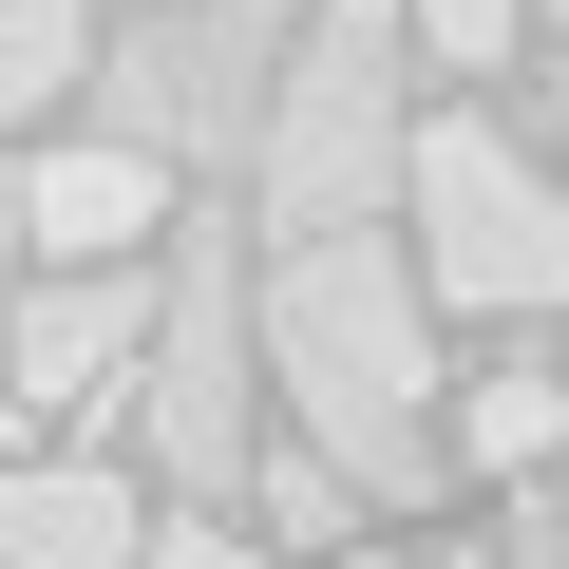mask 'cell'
<instances>
[{
  "mask_svg": "<svg viewBox=\"0 0 569 569\" xmlns=\"http://www.w3.org/2000/svg\"><path fill=\"white\" fill-rule=\"evenodd\" d=\"M152 550V493L114 456H20L0 475V569H133Z\"/></svg>",
  "mask_w": 569,
  "mask_h": 569,
  "instance_id": "ba28073f",
  "label": "cell"
},
{
  "mask_svg": "<svg viewBox=\"0 0 569 569\" xmlns=\"http://www.w3.org/2000/svg\"><path fill=\"white\" fill-rule=\"evenodd\" d=\"M550 190H569V96H550Z\"/></svg>",
  "mask_w": 569,
  "mask_h": 569,
  "instance_id": "9a60e30c",
  "label": "cell"
},
{
  "mask_svg": "<svg viewBox=\"0 0 569 569\" xmlns=\"http://www.w3.org/2000/svg\"><path fill=\"white\" fill-rule=\"evenodd\" d=\"M0 475H20V399H0Z\"/></svg>",
  "mask_w": 569,
  "mask_h": 569,
  "instance_id": "2e32d148",
  "label": "cell"
},
{
  "mask_svg": "<svg viewBox=\"0 0 569 569\" xmlns=\"http://www.w3.org/2000/svg\"><path fill=\"white\" fill-rule=\"evenodd\" d=\"M418 39H399V0H323L305 39H284V77H266V152H247V228L266 247H342V228H380L399 209V152H418V77H399Z\"/></svg>",
  "mask_w": 569,
  "mask_h": 569,
  "instance_id": "7a4b0ae2",
  "label": "cell"
},
{
  "mask_svg": "<svg viewBox=\"0 0 569 569\" xmlns=\"http://www.w3.org/2000/svg\"><path fill=\"white\" fill-rule=\"evenodd\" d=\"M133 569H247V531H228V512H152V550H133Z\"/></svg>",
  "mask_w": 569,
  "mask_h": 569,
  "instance_id": "4fadbf2b",
  "label": "cell"
},
{
  "mask_svg": "<svg viewBox=\"0 0 569 569\" xmlns=\"http://www.w3.org/2000/svg\"><path fill=\"white\" fill-rule=\"evenodd\" d=\"M0 228H20L39 266H133L171 228V171L114 152V133H77V152H20V171H0Z\"/></svg>",
  "mask_w": 569,
  "mask_h": 569,
  "instance_id": "52a82bcc",
  "label": "cell"
},
{
  "mask_svg": "<svg viewBox=\"0 0 569 569\" xmlns=\"http://www.w3.org/2000/svg\"><path fill=\"white\" fill-rule=\"evenodd\" d=\"M266 380L305 399V456L361 493V512H418L456 475L437 437V284L418 247L342 228V247H266Z\"/></svg>",
  "mask_w": 569,
  "mask_h": 569,
  "instance_id": "6da1fadb",
  "label": "cell"
},
{
  "mask_svg": "<svg viewBox=\"0 0 569 569\" xmlns=\"http://www.w3.org/2000/svg\"><path fill=\"white\" fill-rule=\"evenodd\" d=\"M531 531H550V550H569V456H550V493H531Z\"/></svg>",
  "mask_w": 569,
  "mask_h": 569,
  "instance_id": "5bb4252c",
  "label": "cell"
},
{
  "mask_svg": "<svg viewBox=\"0 0 569 569\" xmlns=\"http://www.w3.org/2000/svg\"><path fill=\"white\" fill-rule=\"evenodd\" d=\"M266 418V266H247V228H171V266H152V361H133V437H152V475L190 493V512H228L247 493V437Z\"/></svg>",
  "mask_w": 569,
  "mask_h": 569,
  "instance_id": "3957f363",
  "label": "cell"
},
{
  "mask_svg": "<svg viewBox=\"0 0 569 569\" xmlns=\"http://www.w3.org/2000/svg\"><path fill=\"white\" fill-rule=\"evenodd\" d=\"M399 209H418V284L475 323H550L569 305V190L493 133V114H437L399 152Z\"/></svg>",
  "mask_w": 569,
  "mask_h": 569,
  "instance_id": "5b68a950",
  "label": "cell"
},
{
  "mask_svg": "<svg viewBox=\"0 0 569 569\" xmlns=\"http://www.w3.org/2000/svg\"><path fill=\"white\" fill-rule=\"evenodd\" d=\"M58 96H96V0H0V133H39Z\"/></svg>",
  "mask_w": 569,
  "mask_h": 569,
  "instance_id": "9c48e42d",
  "label": "cell"
},
{
  "mask_svg": "<svg viewBox=\"0 0 569 569\" xmlns=\"http://www.w3.org/2000/svg\"><path fill=\"white\" fill-rule=\"evenodd\" d=\"M399 39L456 58V77H493V58H512V0H399Z\"/></svg>",
  "mask_w": 569,
  "mask_h": 569,
  "instance_id": "7c38bea8",
  "label": "cell"
},
{
  "mask_svg": "<svg viewBox=\"0 0 569 569\" xmlns=\"http://www.w3.org/2000/svg\"><path fill=\"white\" fill-rule=\"evenodd\" d=\"M133 361H152V266H39L20 323H0L20 418H96V399H133Z\"/></svg>",
  "mask_w": 569,
  "mask_h": 569,
  "instance_id": "8992f818",
  "label": "cell"
},
{
  "mask_svg": "<svg viewBox=\"0 0 569 569\" xmlns=\"http://www.w3.org/2000/svg\"><path fill=\"white\" fill-rule=\"evenodd\" d=\"M550 20H569V0H550Z\"/></svg>",
  "mask_w": 569,
  "mask_h": 569,
  "instance_id": "e0dca14e",
  "label": "cell"
},
{
  "mask_svg": "<svg viewBox=\"0 0 569 569\" xmlns=\"http://www.w3.org/2000/svg\"><path fill=\"white\" fill-rule=\"evenodd\" d=\"M247 493H266V531H305V550H342V531H361V493H342L305 437H284V456H247Z\"/></svg>",
  "mask_w": 569,
  "mask_h": 569,
  "instance_id": "8fae6325",
  "label": "cell"
},
{
  "mask_svg": "<svg viewBox=\"0 0 569 569\" xmlns=\"http://www.w3.org/2000/svg\"><path fill=\"white\" fill-rule=\"evenodd\" d=\"M456 456H475V475H550V456H569V380H550V361L475 380V399H456Z\"/></svg>",
  "mask_w": 569,
  "mask_h": 569,
  "instance_id": "30bf717a",
  "label": "cell"
},
{
  "mask_svg": "<svg viewBox=\"0 0 569 569\" xmlns=\"http://www.w3.org/2000/svg\"><path fill=\"white\" fill-rule=\"evenodd\" d=\"M266 77H284V0H152V20L96 39V133L152 171H247Z\"/></svg>",
  "mask_w": 569,
  "mask_h": 569,
  "instance_id": "277c9868",
  "label": "cell"
}]
</instances>
